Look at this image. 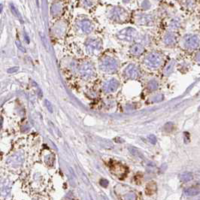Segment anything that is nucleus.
Here are the masks:
<instances>
[{"instance_id": "obj_1", "label": "nucleus", "mask_w": 200, "mask_h": 200, "mask_svg": "<svg viewBox=\"0 0 200 200\" xmlns=\"http://www.w3.org/2000/svg\"><path fill=\"white\" fill-rule=\"evenodd\" d=\"M118 67L117 61L112 57H105L100 63V69L105 72H112L117 70Z\"/></svg>"}, {"instance_id": "obj_2", "label": "nucleus", "mask_w": 200, "mask_h": 200, "mask_svg": "<svg viewBox=\"0 0 200 200\" xmlns=\"http://www.w3.org/2000/svg\"><path fill=\"white\" fill-rule=\"evenodd\" d=\"M79 73L84 79H90L95 74V68L93 65L89 62L82 63L79 68Z\"/></svg>"}, {"instance_id": "obj_3", "label": "nucleus", "mask_w": 200, "mask_h": 200, "mask_svg": "<svg viewBox=\"0 0 200 200\" xmlns=\"http://www.w3.org/2000/svg\"><path fill=\"white\" fill-rule=\"evenodd\" d=\"M163 59L157 53H151L148 54L144 59V63L151 68H157L162 63Z\"/></svg>"}, {"instance_id": "obj_4", "label": "nucleus", "mask_w": 200, "mask_h": 200, "mask_svg": "<svg viewBox=\"0 0 200 200\" xmlns=\"http://www.w3.org/2000/svg\"><path fill=\"white\" fill-rule=\"evenodd\" d=\"M85 45L87 52L90 54H96L102 49V42L97 39H89L85 43Z\"/></svg>"}, {"instance_id": "obj_5", "label": "nucleus", "mask_w": 200, "mask_h": 200, "mask_svg": "<svg viewBox=\"0 0 200 200\" xmlns=\"http://www.w3.org/2000/svg\"><path fill=\"white\" fill-rule=\"evenodd\" d=\"M136 31L133 28H128L124 29L123 30L120 32L117 35V37L120 38V40L126 41V42H131L134 39L136 36Z\"/></svg>"}, {"instance_id": "obj_6", "label": "nucleus", "mask_w": 200, "mask_h": 200, "mask_svg": "<svg viewBox=\"0 0 200 200\" xmlns=\"http://www.w3.org/2000/svg\"><path fill=\"white\" fill-rule=\"evenodd\" d=\"M199 38H198V36L193 35H187L184 38V40L185 47L192 49L196 48L199 45Z\"/></svg>"}, {"instance_id": "obj_7", "label": "nucleus", "mask_w": 200, "mask_h": 200, "mask_svg": "<svg viewBox=\"0 0 200 200\" xmlns=\"http://www.w3.org/2000/svg\"><path fill=\"white\" fill-rule=\"evenodd\" d=\"M127 17V12L124 9L119 7L114 8L113 11H111V15H110V18L114 20H125Z\"/></svg>"}, {"instance_id": "obj_8", "label": "nucleus", "mask_w": 200, "mask_h": 200, "mask_svg": "<svg viewBox=\"0 0 200 200\" xmlns=\"http://www.w3.org/2000/svg\"><path fill=\"white\" fill-rule=\"evenodd\" d=\"M124 75L128 78L136 79L139 75V70L135 65L130 64L124 70Z\"/></svg>"}, {"instance_id": "obj_9", "label": "nucleus", "mask_w": 200, "mask_h": 200, "mask_svg": "<svg viewBox=\"0 0 200 200\" xmlns=\"http://www.w3.org/2000/svg\"><path fill=\"white\" fill-rule=\"evenodd\" d=\"M119 86H120V82L117 79L112 78L105 83L104 86H103V89H104L105 92L112 93L114 92L118 88Z\"/></svg>"}, {"instance_id": "obj_10", "label": "nucleus", "mask_w": 200, "mask_h": 200, "mask_svg": "<svg viewBox=\"0 0 200 200\" xmlns=\"http://www.w3.org/2000/svg\"><path fill=\"white\" fill-rule=\"evenodd\" d=\"M112 172L118 177H123L127 174V169L120 163H113L111 167Z\"/></svg>"}, {"instance_id": "obj_11", "label": "nucleus", "mask_w": 200, "mask_h": 200, "mask_svg": "<svg viewBox=\"0 0 200 200\" xmlns=\"http://www.w3.org/2000/svg\"><path fill=\"white\" fill-rule=\"evenodd\" d=\"M79 26H80V28L82 30V32L86 33V34L90 33L93 31V23L87 19L81 20L79 22Z\"/></svg>"}, {"instance_id": "obj_12", "label": "nucleus", "mask_w": 200, "mask_h": 200, "mask_svg": "<svg viewBox=\"0 0 200 200\" xmlns=\"http://www.w3.org/2000/svg\"><path fill=\"white\" fill-rule=\"evenodd\" d=\"M144 51V48L140 44H136L131 47L130 52L132 55H140Z\"/></svg>"}, {"instance_id": "obj_13", "label": "nucleus", "mask_w": 200, "mask_h": 200, "mask_svg": "<svg viewBox=\"0 0 200 200\" xmlns=\"http://www.w3.org/2000/svg\"><path fill=\"white\" fill-rule=\"evenodd\" d=\"M200 193V189L197 187H191L187 188L184 191L185 195L187 196H197Z\"/></svg>"}, {"instance_id": "obj_14", "label": "nucleus", "mask_w": 200, "mask_h": 200, "mask_svg": "<svg viewBox=\"0 0 200 200\" xmlns=\"http://www.w3.org/2000/svg\"><path fill=\"white\" fill-rule=\"evenodd\" d=\"M22 161H23V157L20 154L14 155L12 157L10 158V163L12 165H18L20 164H21Z\"/></svg>"}, {"instance_id": "obj_15", "label": "nucleus", "mask_w": 200, "mask_h": 200, "mask_svg": "<svg viewBox=\"0 0 200 200\" xmlns=\"http://www.w3.org/2000/svg\"><path fill=\"white\" fill-rule=\"evenodd\" d=\"M157 190V185L154 182L149 183L146 187V193L148 195H152Z\"/></svg>"}, {"instance_id": "obj_16", "label": "nucleus", "mask_w": 200, "mask_h": 200, "mask_svg": "<svg viewBox=\"0 0 200 200\" xmlns=\"http://www.w3.org/2000/svg\"><path fill=\"white\" fill-rule=\"evenodd\" d=\"M164 42L168 45H173L175 42V37L174 34H172V33H168V34H166L165 38H164Z\"/></svg>"}, {"instance_id": "obj_17", "label": "nucleus", "mask_w": 200, "mask_h": 200, "mask_svg": "<svg viewBox=\"0 0 200 200\" xmlns=\"http://www.w3.org/2000/svg\"><path fill=\"white\" fill-rule=\"evenodd\" d=\"M179 177L181 181H182L183 182H188V181H190L193 179V175L190 172H184V173L180 175Z\"/></svg>"}, {"instance_id": "obj_18", "label": "nucleus", "mask_w": 200, "mask_h": 200, "mask_svg": "<svg viewBox=\"0 0 200 200\" xmlns=\"http://www.w3.org/2000/svg\"><path fill=\"white\" fill-rule=\"evenodd\" d=\"M138 22L139 23V24H147L151 22V18H150V16L143 15L140 17V18H139Z\"/></svg>"}, {"instance_id": "obj_19", "label": "nucleus", "mask_w": 200, "mask_h": 200, "mask_svg": "<svg viewBox=\"0 0 200 200\" xmlns=\"http://www.w3.org/2000/svg\"><path fill=\"white\" fill-rule=\"evenodd\" d=\"M11 192V186L8 184L2 185V195L3 196L6 197L10 194Z\"/></svg>"}, {"instance_id": "obj_20", "label": "nucleus", "mask_w": 200, "mask_h": 200, "mask_svg": "<svg viewBox=\"0 0 200 200\" xmlns=\"http://www.w3.org/2000/svg\"><path fill=\"white\" fill-rule=\"evenodd\" d=\"M157 87H158V83H157V81H156L155 80L150 81L148 84V88L150 90H156Z\"/></svg>"}, {"instance_id": "obj_21", "label": "nucleus", "mask_w": 200, "mask_h": 200, "mask_svg": "<svg viewBox=\"0 0 200 200\" xmlns=\"http://www.w3.org/2000/svg\"><path fill=\"white\" fill-rule=\"evenodd\" d=\"M137 199V196L134 193H129L124 196V200H136Z\"/></svg>"}, {"instance_id": "obj_22", "label": "nucleus", "mask_w": 200, "mask_h": 200, "mask_svg": "<svg viewBox=\"0 0 200 200\" xmlns=\"http://www.w3.org/2000/svg\"><path fill=\"white\" fill-rule=\"evenodd\" d=\"M173 67H174V62H172L171 63H169L168 65V66L165 68V75H168V74H170L172 71L173 69Z\"/></svg>"}, {"instance_id": "obj_23", "label": "nucleus", "mask_w": 200, "mask_h": 200, "mask_svg": "<svg viewBox=\"0 0 200 200\" xmlns=\"http://www.w3.org/2000/svg\"><path fill=\"white\" fill-rule=\"evenodd\" d=\"M11 11H12V12L14 13V14H15L17 17H18V18H19L20 20H21V15L19 13V11H18V10L17 8H16L15 7H14V5H11Z\"/></svg>"}, {"instance_id": "obj_24", "label": "nucleus", "mask_w": 200, "mask_h": 200, "mask_svg": "<svg viewBox=\"0 0 200 200\" xmlns=\"http://www.w3.org/2000/svg\"><path fill=\"white\" fill-rule=\"evenodd\" d=\"M45 105H46V107H47V110H48L49 112H51V113H53L54 109H53V106H52V105H51V103L48 100H47V99L45 101Z\"/></svg>"}, {"instance_id": "obj_25", "label": "nucleus", "mask_w": 200, "mask_h": 200, "mask_svg": "<svg viewBox=\"0 0 200 200\" xmlns=\"http://www.w3.org/2000/svg\"><path fill=\"white\" fill-rule=\"evenodd\" d=\"M148 140H149L150 142L153 144H155L157 143V138H156L154 135H150L148 136Z\"/></svg>"}, {"instance_id": "obj_26", "label": "nucleus", "mask_w": 200, "mask_h": 200, "mask_svg": "<svg viewBox=\"0 0 200 200\" xmlns=\"http://www.w3.org/2000/svg\"><path fill=\"white\" fill-rule=\"evenodd\" d=\"M163 95H157V96H155L152 99V100L153 102H160L161 100H163Z\"/></svg>"}, {"instance_id": "obj_27", "label": "nucleus", "mask_w": 200, "mask_h": 200, "mask_svg": "<svg viewBox=\"0 0 200 200\" xmlns=\"http://www.w3.org/2000/svg\"><path fill=\"white\" fill-rule=\"evenodd\" d=\"M64 200H73V194H72V193L69 192V193H67L66 196H65Z\"/></svg>"}, {"instance_id": "obj_28", "label": "nucleus", "mask_w": 200, "mask_h": 200, "mask_svg": "<svg viewBox=\"0 0 200 200\" xmlns=\"http://www.w3.org/2000/svg\"><path fill=\"white\" fill-rule=\"evenodd\" d=\"M100 185L103 187H107L108 185V181L105 179H102L100 181Z\"/></svg>"}, {"instance_id": "obj_29", "label": "nucleus", "mask_w": 200, "mask_h": 200, "mask_svg": "<svg viewBox=\"0 0 200 200\" xmlns=\"http://www.w3.org/2000/svg\"><path fill=\"white\" fill-rule=\"evenodd\" d=\"M16 45L18 46V47L20 49V50L21 51H23V52H26V50H25L24 47L22 46V45H21L20 42L19 41H17V42H16Z\"/></svg>"}, {"instance_id": "obj_30", "label": "nucleus", "mask_w": 200, "mask_h": 200, "mask_svg": "<svg viewBox=\"0 0 200 200\" xmlns=\"http://www.w3.org/2000/svg\"><path fill=\"white\" fill-rule=\"evenodd\" d=\"M171 26H172V28H174V29L177 28V27L179 26V22H177L176 20H174L172 23H171Z\"/></svg>"}, {"instance_id": "obj_31", "label": "nucleus", "mask_w": 200, "mask_h": 200, "mask_svg": "<svg viewBox=\"0 0 200 200\" xmlns=\"http://www.w3.org/2000/svg\"><path fill=\"white\" fill-rule=\"evenodd\" d=\"M18 70V68H13V69H8V71L9 73H13V72H15V71H17Z\"/></svg>"}, {"instance_id": "obj_32", "label": "nucleus", "mask_w": 200, "mask_h": 200, "mask_svg": "<svg viewBox=\"0 0 200 200\" xmlns=\"http://www.w3.org/2000/svg\"><path fill=\"white\" fill-rule=\"evenodd\" d=\"M196 59L198 62H199L200 63V53H199V54L196 55Z\"/></svg>"}, {"instance_id": "obj_33", "label": "nucleus", "mask_w": 200, "mask_h": 200, "mask_svg": "<svg viewBox=\"0 0 200 200\" xmlns=\"http://www.w3.org/2000/svg\"><path fill=\"white\" fill-rule=\"evenodd\" d=\"M199 110H200V107H199Z\"/></svg>"}]
</instances>
